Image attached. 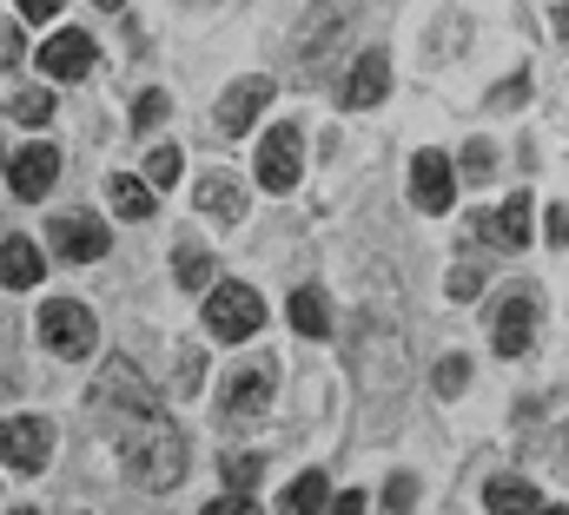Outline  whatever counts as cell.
I'll return each instance as SVG.
<instances>
[{
    "label": "cell",
    "instance_id": "obj_5",
    "mask_svg": "<svg viewBox=\"0 0 569 515\" xmlns=\"http://www.w3.org/2000/svg\"><path fill=\"white\" fill-rule=\"evenodd\" d=\"M47 456H53V430H47L40 416H7V423H0V463H7V469L40 476Z\"/></svg>",
    "mask_w": 569,
    "mask_h": 515
},
{
    "label": "cell",
    "instance_id": "obj_3",
    "mask_svg": "<svg viewBox=\"0 0 569 515\" xmlns=\"http://www.w3.org/2000/svg\"><path fill=\"white\" fill-rule=\"evenodd\" d=\"M259 324H266V304H259L252 284H212V297H206V331H212L219 344H246Z\"/></svg>",
    "mask_w": 569,
    "mask_h": 515
},
{
    "label": "cell",
    "instance_id": "obj_8",
    "mask_svg": "<svg viewBox=\"0 0 569 515\" xmlns=\"http://www.w3.org/2000/svg\"><path fill=\"white\" fill-rule=\"evenodd\" d=\"M298 127H272L266 132V145H259V185L266 192H291L298 185V172H305V159H298Z\"/></svg>",
    "mask_w": 569,
    "mask_h": 515
},
{
    "label": "cell",
    "instance_id": "obj_26",
    "mask_svg": "<svg viewBox=\"0 0 569 515\" xmlns=\"http://www.w3.org/2000/svg\"><path fill=\"white\" fill-rule=\"evenodd\" d=\"M179 179V145H152L146 152V185H172Z\"/></svg>",
    "mask_w": 569,
    "mask_h": 515
},
{
    "label": "cell",
    "instance_id": "obj_33",
    "mask_svg": "<svg viewBox=\"0 0 569 515\" xmlns=\"http://www.w3.org/2000/svg\"><path fill=\"white\" fill-rule=\"evenodd\" d=\"M523 93H530V80H523V73H517V80H510V87H497V93H490V107H523Z\"/></svg>",
    "mask_w": 569,
    "mask_h": 515
},
{
    "label": "cell",
    "instance_id": "obj_37",
    "mask_svg": "<svg viewBox=\"0 0 569 515\" xmlns=\"http://www.w3.org/2000/svg\"><path fill=\"white\" fill-rule=\"evenodd\" d=\"M325 515H365V496H331V509Z\"/></svg>",
    "mask_w": 569,
    "mask_h": 515
},
{
    "label": "cell",
    "instance_id": "obj_32",
    "mask_svg": "<svg viewBox=\"0 0 569 515\" xmlns=\"http://www.w3.org/2000/svg\"><path fill=\"white\" fill-rule=\"evenodd\" d=\"M385 503H391L398 515H411V503H418V483H411V476H398V483L385 489Z\"/></svg>",
    "mask_w": 569,
    "mask_h": 515
},
{
    "label": "cell",
    "instance_id": "obj_12",
    "mask_svg": "<svg viewBox=\"0 0 569 515\" xmlns=\"http://www.w3.org/2000/svg\"><path fill=\"white\" fill-rule=\"evenodd\" d=\"M87 67H93V40H87V33H73V27H67V33H53V40L40 47V73H47V80H80Z\"/></svg>",
    "mask_w": 569,
    "mask_h": 515
},
{
    "label": "cell",
    "instance_id": "obj_14",
    "mask_svg": "<svg viewBox=\"0 0 569 515\" xmlns=\"http://www.w3.org/2000/svg\"><path fill=\"white\" fill-rule=\"evenodd\" d=\"M477 239H490V245H503V252H523V245H530V199L517 192L510 205L483 212V219H477Z\"/></svg>",
    "mask_w": 569,
    "mask_h": 515
},
{
    "label": "cell",
    "instance_id": "obj_1",
    "mask_svg": "<svg viewBox=\"0 0 569 515\" xmlns=\"http://www.w3.org/2000/svg\"><path fill=\"white\" fill-rule=\"evenodd\" d=\"M120 456H127L133 483H146V489H172V483L186 476V436H179L166 416L127 423V436H120Z\"/></svg>",
    "mask_w": 569,
    "mask_h": 515
},
{
    "label": "cell",
    "instance_id": "obj_9",
    "mask_svg": "<svg viewBox=\"0 0 569 515\" xmlns=\"http://www.w3.org/2000/svg\"><path fill=\"white\" fill-rule=\"evenodd\" d=\"M7 179H13L20 199H47L53 179H60V152H53L47 139H33V145H20V152L7 159Z\"/></svg>",
    "mask_w": 569,
    "mask_h": 515
},
{
    "label": "cell",
    "instance_id": "obj_13",
    "mask_svg": "<svg viewBox=\"0 0 569 515\" xmlns=\"http://www.w3.org/2000/svg\"><path fill=\"white\" fill-rule=\"evenodd\" d=\"M385 93H391V60L371 47V53H358V67L345 73V107H358V113H365V107H378Z\"/></svg>",
    "mask_w": 569,
    "mask_h": 515
},
{
    "label": "cell",
    "instance_id": "obj_18",
    "mask_svg": "<svg viewBox=\"0 0 569 515\" xmlns=\"http://www.w3.org/2000/svg\"><path fill=\"white\" fill-rule=\"evenodd\" d=\"M199 212H212L219 225H232V219L246 212V185L226 179V172H206V179H199Z\"/></svg>",
    "mask_w": 569,
    "mask_h": 515
},
{
    "label": "cell",
    "instance_id": "obj_42",
    "mask_svg": "<svg viewBox=\"0 0 569 515\" xmlns=\"http://www.w3.org/2000/svg\"><path fill=\"white\" fill-rule=\"evenodd\" d=\"M20 515H40V509H20Z\"/></svg>",
    "mask_w": 569,
    "mask_h": 515
},
{
    "label": "cell",
    "instance_id": "obj_30",
    "mask_svg": "<svg viewBox=\"0 0 569 515\" xmlns=\"http://www.w3.org/2000/svg\"><path fill=\"white\" fill-rule=\"evenodd\" d=\"M166 113H172V100H166V93H140V107H133V127H159V120H166Z\"/></svg>",
    "mask_w": 569,
    "mask_h": 515
},
{
    "label": "cell",
    "instance_id": "obj_27",
    "mask_svg": "<svg viewBox=\"0 0 569 515\" xmlns=\"http://www.w3.org/2000/svg\"><path fill=\"white\" fill-rule=\"evenodd\" d=\"M490 172H497V145L470 139V145H463V179H490Z\"/></svg>",
    "mask_w": 569,
    "mask_h": 515
},
{
    "label": "cell",
    "instance_id": "obj_25",
    "mask_svg": "<svg viewBox=\"0 0 569 515\" xmlns=\"http://www.w3.org/2000/svg\"><path fill=\"white\" fill-rule=\"evenodd\" d=\"M259 476H266V456H226V489L252 496V489H259Z\"/></svg>",
    "mask_w": 569,
    "mask_h": 515
},
{
    "label": "cell",
    "instance_id": "obj_2",
    "mask_svg": "<svg viewBox=\"0 0 569 515\" xmlns=\"http://www.w3.org/2000/svg\"><path fill=\"white\" fill-rule=\"evenodd\" d=\"M40 344H47L53 357H93L100 324H93L87 304H73V297H47V304H40Z\"/></svg>",
    "mask_w": 569,
    "mask_h": 515
},
{
    "label": "cell",
    "instance_id": "obj_11",
    "mask_svg": "<svg viewBox=\"0 0 569 515\" xmlns=\"http://www.w3.org/2000/svg\"><path fill=\"white\" fill-rule=\"evenodd\" d=\"M272 107V80L266 73H252V80H239V87H226V100H219V127L226 132H252V120Z\"/></svg>",
    "mask_w": 569,
    "mask_h": 515
},
{
    "label": "cell",
    "instance_id": "obj_31",
    "mask_svg": "<svg viewBox=\"0 0 569 515\" xmlns=\"http://www.w3.org/2000/svg\"><path fill=\"white\" fill-rule=\"evenodd\" d=\"M206 515H259V503H252V496H239V489H226L219 503H206Z\"/></svg>",
    "mask_w": 569,
    "mask_h": 515
},
{
    "label": "cell",
    "instance_id": "obj_21",
    "mask_svg": "<svg viewBox=\"0 0 569 515\" xmlns=\"http://www.w3.org/2000/svg\"><path fill=\"white\" fill-rule=\"evenodd\" d=\"M107 199H113L120 219H152V212H159V185H146V179H113Z\"/></svg>",
    "mask_w": 569,
    "mask_h": 515
},
{
    "label": "cell",
    "instance_id": "obj_34",
    "mask_svg": "<svg viewBox=\"0 0 569 515\" xmlns=\"http://www.w3.org/2000/svg\"><path fill=\"white\" fill-rule=\"evenodd\" d=\"M27 60V47H20V33L13 27H0V67H20Z\"/></svg>",
    "mask_w": 569,
    "mask_h": 515
},
{
    "label": "cell",
    "instance_id": "obj_16",
    "mask_svg": "<svg viewBox=\"0 0 569 515\" xmlns=\"http://www.w3.org/2000/svg\"><path fill=\"white\" fill-rule=\"evenodd\" d=\"M272 371H279V364H272V357H259V364H252V371H239V377H232V384H226V416H246V410H252V416H259V410H266V403H272Z\"/></svg>",
    "mask_w": 569,
    "mask_h": 515
},
{
    "label": "cell",
    "instance_id": "obj_41",
    "mask_svg": "<svg viewBox=\"0 0 569 515\" xmlns=\"http://www.w3.org/2000/svg\"><path fill=\"white\" fill-rule=\"evenodd\" d=\"M0 172H7V152H0Z\"/></svg>",
    "mask_w": 569,
    "mask_h": 515
},
{
    "label": "cell",
    "instance_id": "obj_10",
    "mask_svg": "<svg viewBox=\"0 0 569 515\" xmlns=\"http://www.w3.org/2000/svg\"><path fill=\"white\" fill-rule=\"evenodd\" d=\"M450 192H457L450 159L443 152H418L411 159V199H418V212H450Z\"/></svg>",
    "mask_w": 569,
    "mask_h": 515
},
{
    "label": "cell",
    "instance_id": "obj_36",
    "mask_svg": "<svg viewBox=\"0 0 569 515\" xmlns=\"http://www.w3.org/2000/svg\"><path fill=\"white\" fill-rule=\"evenodd\" d=\"M550 245H569V205L550 212Z\"/></svg>",
    "mask_w": 569,
    "mask_h": 515
},
{
    "label": "cell",
    "instance_id": "obj_15",
    "mask_svg": "<svg viewBox=\"0 0 569 515\" xmlns=\"http://www.w3.org/2000/svg\"><path fill=\"white\" fill-rule=\"evenodd\" d=\"M530 331H537V297L530 291L503 297V311H497V351L503 357H523L530 351Z\"/></svg>",
    "mask_w": 569,
    "mask_h": 515
},
{
    "label": "cell",
    "instance_id": "obj_19",
    "mask_svg": "<svg viewBox=\"0 0 569 515\" xmlns=\"http://www.w3.org/2000/svg\"><path fill=\"white\" fill-rule=\"evenodd\" d=\"M284 317H291V331L298 337H331V304H325V291H291V304H284Z\"/></svg>",
    "mask_w": 569,
    "mask_h": 515
},
{
    "label": "cell",
    "instance_id": "obj_6",
    "mask_svg": "<svg viewBox=\"0 0 569 515\" xmlns=\"http://www.w3.org/2000/svg\"><path fill=\"white\" fill-rule=\"evenodd\" d=\"M47 239H53V252L67 258V264H93V258L113 252V232H107L93 212H60V219L47 225Z\"/></svg>",
    "mask_w": 569,
    "mask_h": 515
},
{
    "label": "cell",
    "instance_id": "obj_7",
    "mask_svg": "<svg viewBox=\"0 0 569 515\" xmlns=\"http://www.w3.org/2000/svg\"><path fill=\"white\" fill-rule=\"evenodd\" d=\"M345 33H351V0H325L311 20H305V40H298V60H305V73H318L338 47H345Z\"/></svg>",
    "mask_w": 569,
    "mask_h": 515
},
{
    "label": "cell",
    "instance_id": "obj_38",
    "mask_svg": "<svg viewBox=\"0 0 569 515\" xmlns=\"http://www.w3.org/2000/svg\"><path fill=\"white\" fill-rule=\"evenodd\" d=\"M557 33H563V47H569V7H557Z\"/></svg>",
    "mask_w": 569,
    "mask_h": 515
},
{
    "label": "cell",
    "instance_id": "obj_23",
    "mask_svg": "<svg viewBox=\"0 0 569 515\" xmlns=\"http://www.w3.org/2000/svg\"><path fill=\"white\" fill-rule=\"evenodd\" d=\"M172 277H179L186 291H212V258L199 252V245H179V252H172Z\"/></svg>",
    "mask_w": 569,
    "mask_h": 515
},
{
    "label": "cell",
    "instance_id": "obj_4",
    "mask_svg": "<svg viewBox=\"0 0 569 515\" xmlns=\"http://www.w3.org/2000/svg\"><path fill=\"white\" fill-rule=\"evenodd\" d=\"M93 410H127V423H146V416H159V396L140 384V371L127 357H113L93 384Z\"/></svg>",
    "mask_w": 569,
    "mask_h": 515
},
{
    "label": "cell",
    "instance_id": "obj_40",
    "mask_svg": "<svg viewBox=\"0 0 569 515\" xmlns=\"http://www.w3.org/2000/svg\"><path fill=\"white\" fill-rule=\"evenodd\" d=\"M537 515H569V503H557V509H537Z\"/></svg>",
    "mask_w": 569,
    "mask_h": 515
},
{
    "label": "cell",
    "instance_id": "obj_28",
    "mask_svg": "<svg viewBox=\"0 0 569 515\" xmlns=\"http://www.w3.org/2000/svg\"><path fill=\"white\" fill-rule=\"evenodd\" d=\"M443 291H450V297H457V304H470V297H477V291H483V271H477V264H457V271H450V277H443Z\"/></svg>",
    "mask_w": 569,
    "mask_h": 515
},
{
    "label": "cell",
    "instance_id": "obj_35",
    "mask_svg": "<svg viewBox=\"0 0 569 515\" xmlns=\"http://www.w3.org/2000/svg\"><path fill=\"white\" fill-rule=\"evenodd\" d=\"M67 0H20V20H53Z\"/></svg>",
    "mask_w": 569,
    "mask_h": 515
},
{
    "label": "cell",
    "instance_id": "obj_22",
    "mask_svg": "<svg viewBox=\"0 0 569 515\" xmlns=\"http://www.w3.org/2000/svg\"><path fill=\"white\" fill-rule=\"evenodd\" d=\"M483 503H490V515H537L543 509L537 489H530V483H510V476H497V483L483 489Z\"/></svg>",
    "mask_w": 569,
    "mask_h": 515
},
{
    "label": "cell",
    "instance_id": "obj_17",
    "mask_svg": "<svg viewBox=\"0 0 569 515\" xmlns=\"http://www.w3.org/2000/svg\"><path fill=\"white\" fill-rule=\"evenodd\" d=\"M40 271H47V264H40V245H33V239H7V245H0V284H7V291H33Z\"/></svg>",
    "mask_w": 569,
    "mask_h": 515
},
{
    "label": "cell",
    "instance_id": "obj_24",
    "mask_svg": "<svg viewBox=\"0 0 569 515\" xmlns=\"http://www.w3.org/2000/svg\"><path fill=\"white\" fill-rule=\"evenodd\" d=\"M7 113H13L20 127H47V120H53V93H47V87H27V93L7 100Z\"/></svg>",
    "mask_w": 569,
    "mask_h": 515
},
{
    "label": "cell",
    "instance_id": "obj_20",
    "mask_svg": "<svg viewBox=\"0 0 569 515\" xmlns=\"http://www.w3.org/2000/svg\"><path fill=\"white\" fill-rule=\"evenodd\" d=\"M325 509H331V483H325L318 469H305V476L279 496V515H325Z\"/></svg>",
    "mask_w": 569,
    "mask_h": 515
},
{
    "label": "cell",
    "instance_id": "obj_39",
    "mask_svg": "<svg viewBox=\"0 0 569 515\" xmlns=\"http://www.w3.org/2000/svg\"><path fill=\"white\" fill-rule=\"evenodd\" d=\"M100 7H107V13H120V7H127V0H100Z\"/></svg>",
    "mask_w": 569,
    "mask_h": 515
},
{
    "label": "cell",
    "instance_id": "obj_29",
    "mask_svg": "<svg viewBox=\"0 0 569 515\" xmlns=\"http://www.w3.org/2000/svg\"><path fill=\"white\" fill-rule=\"evenodd\" d=\"M463 384H470V357H443L437 364V396H457Z\"/></svg>",
    "mask_w": 569,
    "mask_h": 515
}]
</instances>
